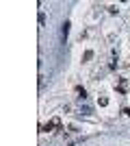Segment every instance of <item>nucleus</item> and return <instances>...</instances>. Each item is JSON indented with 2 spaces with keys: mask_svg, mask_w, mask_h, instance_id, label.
Segmentation results:
<instances>
[{
  "mask_svg": "<svg viewBox=\"0 0 130 146\" xmlns=\"http://www.w3.org/2000/svg\"><path fill=\"white\" fill-rule=\"evenodd\" d=\"M52 129H61V120H59V118H52L48 124H43L41 131H43V133H48V131H52Z\"/></svg>",
  "mask_w": 130,
  "mask_h": 146,
  "instance_id": "obj_1",
  "label": "nucleus"
},
{
  "mask_svg": "<svg viewBox=\"0 0 130 146\" xmlns=\"http://www.w3.org/2000/svg\"><path fill=\"white\" fill-rule=\"evenodd\" d=\"M124 116H128V118H130V109H128V107L124 109Z\"/></svg>",
  "mask_w": 130,
  "mask_h": 146,
  "instance_id": "obj_8",
  "label": "nucleus"
},
{
  "mask_svg": "<svg viewBox=\"0 0 130 146\" xmlns=\"http://www.w3.org/2000/svg\"><path fill=\"white\" fill-rule=\"evenodd\" d=\"M122 94H126V81H119V87H117Z\"/></svg>",
  "mask_w": 130,
  "mask_h": 146,
  "instance_id": "obj_6",
  "label": "nucleus"
},
{
  "mask_svg": "<svg viewBox=\"0 0 130 146\" xmlns=\"http://www.w3.org/2000/svg\"><path fill=\"white\" fill-rule=\"evenodd\" d=\"M76 94H78V98H80V100H85V98H87V92H85V87H76Z\"/></svg>",
  "mask_w": 130,
  "mask_h": 146,
  "instance_id": "obj_3",
  "label": "nucleus"
},
{
  "mask_svg": "<svg viewBox=\"0 0 130 146\" xmlns=\"http://www.w3.org/2000/svg\"><path fill=\"white\" fill-rule=\"evenodd\" d=\"M69 26H72V24H69L67 20H65V22H63V24H61V39H63V42H65V39H67V33H69Z\"/></svg>",
  "mask_w": 130,
  "mask_h": 146,
  "instance_id": "obj_2",
  "label": "nucleus"
},
{
  "mask_svg": "<svg viewBox=\"0 0 130 146\" xmlns=\"http://www.w3.org/2000/svg\"><path fill=\"white\" fill-rule=\"evenodd\" d=\"M98 105H100V107H106V105H108V98H106V96H100L98 98Z\"/></svg>",
  "mask_w": 130,
  "mask_h": 146,
  "instance_id": "obj_4",
  "label": "nucleus"
},
{
  "mask_svg": "<svg viewBox=\"0 0 130 146\" xmlns=\"http://www.w3.org/2000/svg\"><path fill=\"white\" fill-rule=\"evenodd\" d=\"M91 57H93V50H87L85 55H82V61H89Z\"/></svg>",
  "mask_w": 130,
  "mask_h": 146,
  "instance_id": "obj_5",
  "label": "nucleus"
},
{
  "mask_svg": "<svg viewBox=\"0 0 130 146\" xmlns=\"http://www.w3.org/2000/svg\"><path fill=\"white\" fill-rule=\"evenodd\" d=\"M46 24V15H43V13H39V26H43Z\"/></svg>",
  "mask_w": 130,
  "mask_h": 146,
  "instance_id": "obj_7",
  "label": "nucleus"
}]
</instances>
